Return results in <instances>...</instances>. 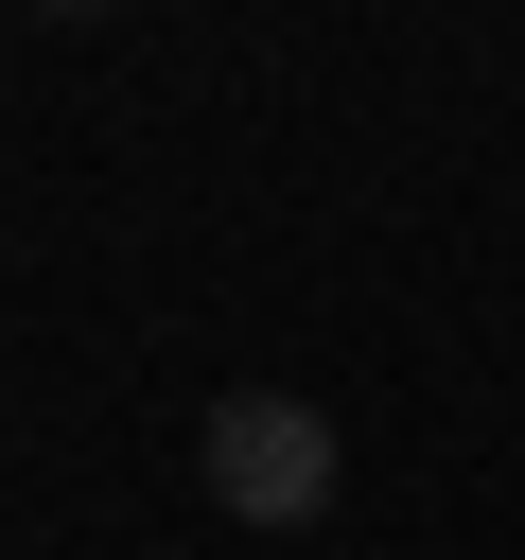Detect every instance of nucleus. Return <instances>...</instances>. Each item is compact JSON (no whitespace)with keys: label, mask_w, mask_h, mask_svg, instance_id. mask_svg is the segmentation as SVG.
<instances>
[{"label":"nucleus","mask_w":525,"mask_h":560,"mask_svg":"<svg viewBox=\"0 0 525 560\" xmlns=\"http://www.w3.org/2000/svg\"><path fill=\"white\" fill-rule=\"evenodd\" d=\"M192 472H210V508H228V525L298 542V525H332V490H350V438H332L298 385H228V402H210V438H192Z\"/></svg>","instance_id":"f257e3e1"},{"label":"nucleus","mask_w":525,"mask_h":560,"mask_svg":"<svg viewBox=\"0 0 525 560\" xmlns=\"http://www.w3.org/2000/svg\"><path fill=\"white\" fill-rule=\"evenodd\" d=\"M35 18H122V0H35Z\"/></svg>","instance_id":"f03ea898"}]
</instances>
